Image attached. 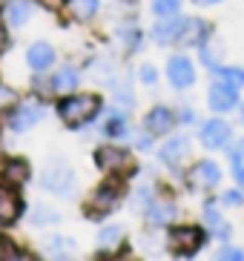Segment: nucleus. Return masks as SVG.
<instances>
[{
  "mask_svg": "<svg viewBox=\"0 0 244 261\" xmlns=\"http://www.w3.org/2000/svg\"><path fill=\"white\" fill-rule=\"evenodd\" d=\"M40 187L46 192H52V195L66 198V195L75 192V169L69 167L61 155H55L52 161L40 169Z\"/></svg>",
  "mask_w": 244,
  "mask_h": 261,
  "instance_id": "2",
  "label": "nucleus"
},
{
  "mask_svg": "<svg viewBox=\"0 0 244 261\" xmlns=\"http://www.w3.org/2000/svg\"><path fill=\"white\" fill-rule=\"evenodd\" d=\"M147 146H150V138H147V135H144V138L138 141V149H147Z\"/></svg>",
  "mask_w": 244,
  "mask_h": 261,
  "instance_id": "42",
  "label": "nucleus"
},
{
  "mask_svg": "<svg viewBox=\"0 0 244 261\" xmlns=\"http://www.w3.org/2000/svg\"><path fill=\"white\" fill-rule=\"evenodd\" d=\"M230 141H233V126L222 118H213V121H207L201 126V144L207 149H224Z\"/></svg>",
  "mask_w": 244,
  "mask_h": 261,
  "instance_id": "13",
  "label": "nucleus"
},
{
  "mask_svg": "<svg viewBox=\"0 0 244 261\" xmlns=\"http://www.w3.org/2000/svg\"><path fill=\"white\" fill-rule=\"evenodd\" d=\"M178 29H181V17H178V15L158 17V23L153 26V40L158 43V46H169V43H176Z\"/></svg>",
  "mask_w": 244,
  "mask_h": 261,
  "instance_id": "19",
  "label": "nucleus"
},
{
  "mask_svg": "<svg viewBox=\"0 0 244 261\" xmlns=\"http://www.w3.org/2000/svg\"><path fill=\"white\" fill-rule=\"evenodd\" d=\"M138 77H141L147 86H153V84H155V77H158V72H155L150 63H144V66H141V72H138Z\"/></svg>",
  "mask_w": 244,
  "mask_h": 261,
  "instance_id": "35",
  "label": "nucleus"
},
{
  "mask_svg": "<svg viewBox=\"0 0 244 261\" xmlns=\"http://www.w3.org/2000/svg\"><path fill=\"white\" fill-rule=\"evenodd\" d=\"M218 258H224V261H244V253L236 250V247H224L222 253H218Z\"/></svg>",
  "mask_w": 244,
  "mask_h": 261,
  "instance_id": "36",
  "label": "nucleus"
},
{
  "mask_svg": "<svg viewBox=\"0 0 244 261\" xmlns=\"http://www.w3.org/2000/svg\"><path fill=\"white\" fill-rule=\"evenodd\" d=\"M144 126H147L150 135H169L173 126H176V115H173V109H167V107H153L147 112Z\"/></svg>",
  "mask_w": 244,
  "mask_h": 261,
  "instance_id": "17",
  "label": "nucleus"
},
{
  "mask_svg": "<svg viewBox=\"0 0 244 261\" xmlns=\"http://www.w3.org/2000/svg\"><path fill=\"white\" fill-rule=\"evenodd\" d=\"M89 77H92V81H98V84H112V81H115V61L109 58V55H98V58H92Z\"/></svg>",
  "mask_w": 244,
  "mask_h": 261,
  "instance_id": "23",
  "label": "nucleus"
},
{
  "mask_svg": "<svg viewBox=\"0 0 244 261\" xmlns=\"http://www.w3.org/2000/svg\"><path fill=\"white\" fill-rule=\"evenodd\" d=\"M121 192H124V184H121V178H118V184H115V178L109 181V184L98 187V190L92 192V198H89V215H107L112 213L115 207H118V201H121Z\"/></svg>",
  "mask_w": 244,
  "mask_h": 261,
  "instance_id": "5",
  "label": "nucleus"
},
{
  "mask_svg": "<svg viewBox=\"0 0 244 261\" xmlns=\"http://www.w3.org/2000/svg\"><path fill=\"white\" fill-rule=\"evenodd\" d=\"M204 230L201 227H192V224H184V227H173L167 238V250L173 255H196L204 247Z\"/></svg>",
  "mask_w": 244,
  "mask_h": 261,
  "instance_id": "4",
  "label": "nucleus"
},
{
  "mask_svg": "<svg viewBox=\"0 0 244 261\" xmlns=\"http://www.w3.org/2000/svg\"><path fill=\"white\" fill-rule=\"evenodd\" d=\"M95 161H98V167L112 178H127L132 169H135L132 155L127 152V149H121V146H115V144L101 146L98 152H95Z\"/></svg>",
  "mask_w": 244,
  "mask_h": 261,
  "instance_id": "3",
  "label": "nucleus"
},
{
  "mask_svg": "<svg viewBox=\"0 0 244 261\" xmlns=\"http://www.w3.org/2000/svg\"><path fill=\"white\" fill-rule=\"evenodd\" d=\"M238 118H241V123H244V100L238 103Z\"/></svg>",
  "mask_w": 244,
  "mask_h": 261,
  "instance_id": "43",
  "label": "nucleus"
},
{
  "mask_svg": "<svg viewBox=\"0 0 244 261\" xmlns=\"http://www.w3.org/2000/svg\"><path fill=\"white\" fill-rule=\"evenodd\" d=\"M6 46V23H3V20H0V49Z\"/></svg>",
  "mask_w": 244,
  "mask_h": 261,
  "instance_id": "40",
  "label": "nucleus"
},
{
  "mask_svg": "<svg viewBox=\"0 0 244 261\" xmlns=\"http://www.w3.org/2000/svg\"><path fill=\"white\" fill-rule=\"evenodd\" d=\"M101 112V98L98 95H63L61 103H58V115H61V121L66 123V126H72V129H78V126H86V123H92L95 118H98Z\"/></svg>",
  "mask_w": 244,
  "mask_h": 261,
  "instance_id": "1",
  "label": "nucleus"
},
{
  "mask_svg": "<svg viewBox=\"0 0 244 261\" xmlns=\"http://www.w3.org/2000/svg\"><path fill=\"white\" fill-rule=\"evenodd\" d=\"M215 75L222 77V81H227V84L238 86V89L244 86V69H238V66H222Z\"/></svg>",
  "mask_w": 244,
  "mask_h": 261,
  "instance_id": "31",
  "label": "nucleus"
},
{
  "mask_svg": "<svg viewBox=\"0 0 244 261\" xmlns=\"http://www.w3.org/2000/svg\"><path fill=\"white\" fill-rule=\"evenodd\" d=\"M118 40L124 43V49L127 52H135V49H141V32H138V26H121L118 29Z\"/></svg>",
  "mask_w": 244,
  "mask_h": 261,
  "instance_id": "27",
  "label": "nucleus"
},
{
  "mask_svg": "<svg viewBox=\"0 0 244 261\" xmlns=\"http://www.w3.org/2000/svg\"><path fill=\"white\" fill-rule=\"evenodd\" d=\"M124 238H127V232H124L121 224H107L98 230V247L104 253H115L124 247Z\"/></svg>",
  "mask_w": 244,
  "mask_h": 261,
  "instance_id": "21",
  "label": "nucleus"
},
{
  "mask_svg": "<svg viewBox=\"0 0 244 261\" xmlns=\"http://www.w3.org/2000/svg\"><path fill=\"white\" fill-rule=\"evenodd\" d=\"M72 253H75V241L66 236H52L46 241V255H52V258H69Z\"/></svg>",
  "mask_w": 244,
  "mask_h": 261,
  "instance_id": "25",
  "label": "nucleus"
},
{
  "mask_svg": "<svg viewBox=\"0 0 244 261\" xmlns=\"http://www.w3.org/2000/svg\"><path fill=\"white\" fill-rule=\"evenodd\" d=\"M207 103L213 112H230V109L238 103V86L227 84V81H215L210 89H207Z\"/></svg>",
  "mask_w": 244,
  "mask_h": 261,
  "instance_id": "9",
  "label": "nucleus"
},
{
  "mask_svg": "<svg viewBox=\"0 0 244 261\" xmlns=\"http://www.w3.org/2000/svg\"><path fill=\"white\" fill-rule=\"evenodd\" d=\"M236 181H238V187L244 190V164H241V167H236Z\"/></svg>",
  "mask_w": 244,
  "mask_h": 261,
  "instance_id": "39",
  "label": "nucleus"
},
{
  "mask_svg": "<svg viewBox=\"0 0 244 261\" xmlns=\"http://www.w3.org/2000/svg\"><path fill=\"white\" fill-rule=\"evenodd\" d=\"M176 121H178V123H192V121H196V115H192V109L187 107V109H178Z\"/></svg>",
  "mask_w": 244,
  "mask_h": 261,
  "instance_id": "37",
  "label": "nucleus"
},
{
  "mask_svg": "<svg viewBox=\"0 0 244 261\" xmlns=\"http://www.w3.org/2000/svg\"><path fill=\"white\" fill-rule=\"evenodd\" d=\"M29 175H32V167H29V161H26V158H6V161H3V167H0V184L15 187V190L26 187Z\"/></svg>",
  "mask_w": 244,
  "mask_h": 261,
  "instance_id": "14",
  "label": "nucleus"
},
{
  "mask_svg": "<svg viewBox=\"0 0 244 261\" xmlns=\"http://www.w3.org/2000/svg\"><path fill=\"white\" fill-rule=\"evenodd\" d=\"M207 35H210V29H207V23L201 17H181V29H178L176 43H181V46H199Z\"/></svg>",
  "mask_w": 244,
  "mask_h": 261,
  "instance_id": "16",
  "label": "nucleus"
},
{
  "mask_svg": "<svg viewBox=\"0 0 244 261\" xmlns=\"http://www.w3.org/2000/svg\"><path fill=\"white\" fill-rule=\"evenodd\" d=\"M158 158H161V164H167L169 169L184 167V161L190 158V138H187V135H173V138H167L158 149Z\"/></svg>",
  "mask_w": 244,
  "mask_h": 261,
  "instance_id": "8",
  "label": "nucleus"
},
{
  "mask_svg": "<svg viewBox=\"0 0 244 261\" xmlns=\"http://www.w3.org/2000/svg\"><path fill=\"white\" fill-rule=\"evenodd\" d=\"M199 58H201V63H204L210 72H218L222 69V43L218 40H210V35H207L204 40L199 43Z\"/></svg>",
  "mask_w": 244,
  "mask_h": 261,
  "instance_id": "24",
  "label": "nucleus"
},
{
  "mask_svg": "<svg viewBox=\"0 0 244 261\" xmlns=\"http://www.w3.org/2000/svg\"><path fill=\"white\" fill-rule=\"evenodd\" d=\"M187 181H190L192 190H201V192L215 190V187L222 184V169H218L215 161H199V164H192Z\"/></svg>",
  "mask_w": 244,
  "mask_h": 261,
  "instance_id": "7",
  "label": "nucleus"
},
{
  "mask_svg": "<svg viewBox=\"0 0 244 261\" xmlns=\"http://www.w3.org/2000/svg\"><path fill=\"white\" fill-rule=\"evenodd\" d=\"M150 6H153V15L155 17H173V15H178L181 0H153Z\"/></svg>",
  "mask_w": 244,
  "mask_h": 261,
  "instance_id": "28",
  "label": "nucleus"
},
{
  "mask_svg": "<svg viewBox=\"0 0 244 261\" xmlns=\"http://www.w3.org/2000/svg\"><path fill=\"white\" fill-rule=\"evenodd\" d=\"M35 15V3L32 0H6V23L20 29L26 26Z\"/></svg>",
  "mask_w": 244,
  "mask_h": 261,
  "instance_id": "18",
  "label": "nucleus"
},
{
  "mask_svg": "<svg viewBox=\"0 0 244 261\" xmlns=\"http://www.w3.org/2000/svg\"><path fill=\"white\" fill-rule=\"evenodd\" d=\"M40 6H46L49 12H58V9L66 6V0H40Z\"/></svg>",
  "mask_w": 244,
  "mask_h": 261,
  "instance_id": "38",
  "label": "nucleus"
},
{
  "mask_svg": "<svg viewBox=\"0 0 244 261\" xmlns=\"http://www.w3.org/2000/svg\"><path fill=\"white\" fill-rule=\"evenodd\" d=\"M101 9V0H66V12L72 20L78 23H89L92 17L98 15Z\"/></svg>",
  "mask_w": 244,
  "mask_h": 261,
  "instance_id": "22",
  "label": "nucleus"
},
{
  "mask_svg": "<svg viewBox=\"0 0 244 261\" xmlns=\"http://www.w3.org/2000/svg\"><path fill=\"white\" fill-rule=\"evenodd\" d=\"M55 61H58V52H55V46L49 40H35V43L26 49V63H29V69L38 72V75L52 69Z\"/></svg>",
  "mask_w": 244,
  "mask_h": 261,
  "instance_id": "11",
  "label": "nucleus"
},
{
  "mask_svg": "<svg viewBox=\"0 0 244 261\" xmlns=\"http://www.w3.org/2000/svg\"><path fill=\"white\" fill-rule=\"evenodd\" d=\"M78 84H81V75H78L75 66H61L52 77V95H61V98L72 95L78 89Z\"/></svg>",
  "mask_w": 244,
  "mask_h": 261,
  "instance_id": "20",
  "label": "nucleus"
},
{
  "mask_svg": "<svg viewBox=\"0 0 244 261\" xmlns=\"http://www.w3.org/2000/svg\"><path fill=\"white\" fill-rule=\"evenodd\" d=\"M17 103H20V98H17L15 89L6 86V84H0V112H12Z\"/></svg>",
  "mask_w": 244,
  "mask_h": 261,
  "instance_id": "29",
  "label": "nucleus"
},
{
  "mask_svg": "<svg viewBox=\"0 0 244 261\" xmlns=\"http://www.w3.org/2000/svg\"><path fill=\"white\" fill-rule=\"evenodd\" d=\"M224 149H227V155H230V164H233V169L241 167V164H244V138H241V141H230Z\"/></svg>",
  "mask_w": 244,
  "mask_h": 261,
  "instance_id": "33",
  "label": "nucleus"
},
{
  "mask_svg": "<svg viewBox=\"0 0 244 261\" xmlns=\"http://www.w3.org/2000/svg\"><path fill=\"white\" fill-rule=\"evenodd\" d=\"M222 204H224V207H241V204H244L241 190H227V192H222Z\"/></svg>",
  "mask_w": 244,
  "mask_h": 261,
  "instance_id": "34",
  "label": "nucleus"
},
{
  "mask_svg": "<svg viewBox=\"0 0 244 261\" xmlns=\"http://www.w3.org/2000/svg\"><path fill=\"white\" fill-rule=\"evenodd\" d=\"M192 3H199V6H215V3H222V0H192Z\"/></svg>",
  "mask_w": 244,
  "mask_h": 261,
  "instance_id": "41",
  "label": "nucleus"
},
{
  "mask_svg": "<svg viewBox=\"0 0 244 261\" xmlns=\"http://www.w3.org/2000/svg\"><path fill=\"white\" fill-rule=\"evenodd\" d=\"M107 135L109 138H124V135H127V118H124V112H115V115L109 118Z\"/></svg>",
  "mask_w": 244,
  "mask_h": 261,
  "instance_id": "30",
  "label": "nucleus"
},
{
  "mask_svg": "<svg viewBox=\"0 0 244 261\" xmlns=\"http://www.w3.org/2000/svg\"><path fill=\"white\" fill-rule=\"evenodd\" d=\"M112 95H115V100H118L124 109H130L132 103H135V98H132V81H130V77L112 81Z\"/></svg>",
  "mask_w": 244,
  "mask_h": 261,
  "instance_id": "26",
  "label": "nucleus"
},
{
  "mask_svg": "<svg viewBox=\"0 0 244 261\" xmlns=\"http://www.w3.org/2000/svg\"><path fill=\"white\" fill-rule=\"evenodd\" d=\"M176 204L169 198H153L147 204L144 210V218H147V227H153V230H161V227H169V224L176 221Z\"/></svg>",
  "mask_w": 244,
  "mask_h": 261,
  "instance_id": "12",
  "label": "nucleus"
},
{
  "mask_svg": "<svg viewBox=\"0 0 244 261\" xmlns=\"http://www.w3.org/2000/svg\"><path fill=\"white\" fill-rule=\"evenodd\" d=\"M61 221V215L55 213V210H46V207H38L35 215H32V224L35 227H43V224H58Z\"/></svg>",
  "mask_w": 244,
  "mask_h": 261,
  "instance_id": "32",
  "label": "nucleus"
},
{
  "mask_svg": "<svg viewBox=\"0 0 244 261\" xmlns=\"http://www.w3.org/2000/svg\"><path fill=\"white\" fill-rule=\"evenodd\" d=\"M0 3H6V0H0Z\"/></svg>",
  "mask_w": 244,
  "mask_h": 261,
  "instance_id": "44",
  "label": "nucleus"
},
{
  "mask_svg": "<svg viewBox=\"0 0 244 261\" xmlns=\"http://www.w3.org/2000/svg\"><path fill=\"white\" fill-rule=\"evenodd\" d=\"M46 109L43 103H38V100H26V103H17L15 109H12V115H9V126L15 132H26L32 129V126H38L40 121H43Z\"/></svg>",
  "mask_w": 244,
  "mask_h": 261,
  "instance_id": "6",
  "label": "nucleus"
},
{
  "mask_svg": "<svg viewBox=\"0 0 244 261\" xmlns=\"http://www.w3.org/2000/svg\"><path fill=\"white\" fill-rule=\"evenodd\" d=\"M20 213H23V201H20V195H17V190L15 187L0 184V224H3V227L15 224L17 218H20Z\"/></svg>",
  "mask_w": 244,
  "mask_h": 261,
  "instance_id": "15",
  "label": "nucleus"
},
{
  "mask_svg": "<svg viewBox=\"0 0 244 261\" xmlns=\"http://www.w3.org/2000/svg\"><path fill=\"white\" fill-rule=\"evenodd\" d=\"M167 77L176 89H190L196 84V66L187 55H173L167 61Z\"/></svg>",
  "mask_w": 244,
  "mask_h": 261,
  "instance_id": "10",
  "label": "nucleus"
}]
</instances>
